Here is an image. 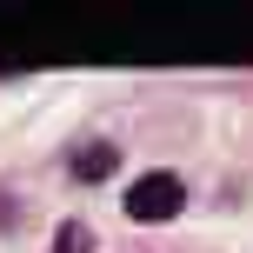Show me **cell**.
I'll use <instances>...</instances> for the list:
<instances>
[{"mask_svg": "<svg viewBox=\"0 0 253 253\" xmlns=\"http://www.w3.org/2000/svg\"><path fill=\"white\" fill-rule=\"evenodd\" d=\"M74 173H80V180H100V173H114V147H87Z\"/></svg>", "mask_w": 253, "mask_h": 253, "instance_id": "obj_2", "label": "cell"}, {"mask_svg": "<svg viewBox=\"0 0 253 253\" xmlns=\"http://www.w3.org/2000/svg\"><path fill=\"white\" fill-rule=\"evenodd\" d=\"M180 200H187V187H180L173 173H147L126 187V220H140V227H153V220H173Z\"/></svg>", "mask_w": 253, "mask_h": 253, "instance_id": "obj_1", "label": "cell"}]
</instances>
